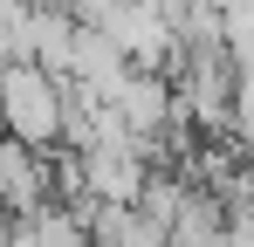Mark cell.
<instances>
[{
  "instance_id": "cell-1",
  "label": "cell",
  "mask_w": 254,
  "mask_h": 247,
  "mask_svg": "<svg viewBox=\"0 0 254 247\" xmlns=\"http://www.w3.org/2000/svg\"><path fill=\"white\" fill-rule=\"evenodd\" d=\"M0 110H7V137L35 144V151H62L69 144V89L35 62H7L0 69Z\"/></svg>"
},
{
  "instance_id": "cell-2",
  "label": "cell",
  "mask_w": 254,
  "mask_h": 247,
  "mask_svg": "<svg viewBox=\"0 0 254 247\" xmlns=\"http://www.w3.org/2000/svg\"><path fill=\"white\" fill-rule=\"evenodd\" d=\"M103 35L130 55V69H165V62H179V55H186L179 21H172V14H158V7H144V0L117 7V14L103 21Z\"/></svg>"
},
{
  "instance_id": "cell-3",
  "label": "cell",
  "mask_w": 254,
  "mask_h": 247,
  "mask_svg": "<svg viewBox=\"0 0 254 247\" xmlns=\"http://www.w3.org/2000/svg\"><path fill=\"white\" fill-rule=\"evenodd\" d=\"M76 199H96V206H137L144 185H151V165L137 151H83L76 158ZM69 199V206H76Z\"/></svg>"
},
{
  "instance_id": "cell-4",
  "label": "cell",
  "mask_w": 254,
  "mask_h": 247,
  "mask_svg": "<svg viewBox=\"0 0 254 247\" xmlns=\"http://www.w3.org/2000/svg\"><path fill=\"white\" fill-rule=\"evenodd\" d=\"M234 137H248V144H254V76L234 82Z\"/></svg>"
},
{
  "instance_id": "cell-5",
  "label": "cell",
  "mask_w": 254,
  "mask_h": 247,
  "mask_svg": "<svg viewBox=\"0 0 254 247\" xmlns=\"http://www.w3.org/2000/svg\"><path fill=\"white\" fill-rule=\"evenodd\" d=\"M117 7H130V0H69V14H76V21H89V28H103Z\"/></svg>"
},
{
  "instance_id": "cell-6",
  "label": "cell",
  "mask_w": 254,
  "mask_h": 247,
  "mask_svg": "<svg viewBox=\"0 0 254 247\" xmlns=\"http://www.w3.org/2000/svg\"><path fill=\"white\" fill-rule=\"evenodd\" d=\"M28 7H35V14H55V7H69V0H28Z\"/></svg>"
}]
</instances>
